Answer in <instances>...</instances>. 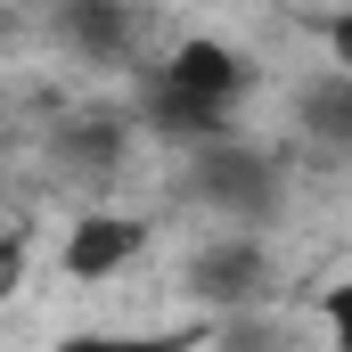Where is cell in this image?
Masks as SVG:
<instances>
[{
  "label": "cell",
  "mask_w": 352,
  "mask_h": 352,
  "mask_svg": "<svg viewBox=\"0 0 352 352\" xmlns=\"http://www.w3.org/2000/svg\"><path fill=\"white\" fill-rule=\"evenodd\" d=\"M238 90H246V58L230 50V41H180L173 58L148 74V123L180 140V148H213V140H230V107H238Z\"/></svg>",
  "instance_id": "1"
},
{
  "label": "cell",
  "mask_w": 352,
  "mask_h": 352,
  "mask_svg": "<svg viewBox=\"0 0 352 352\" xmlns=\"http://www.w3.org/2000/svg\"><path fill=\"white\" fill-rule=\"evenodd\" d=\"M278 188H287V156H278V148H254V140H213V148H197V156H188V197H197L205 213L238 221V238H246V230H263L270 213H278Z\"/></svg>",
  "instance_id": "2"
},
{
  "label": "cell",
  "mask_w": 352,
  "mask_h": 352,
  "mask_svg": "<svg viewBox=\"0 0 352 352\" xmlns=\"http://www.w3.org/2000/svg\"><path fill=\"white\" fill-rule=\"evenodd\" d=\"M263 287H270V254H263V238H213L205 254H188V295L205 303V311H254L263 303Z\"/></svg>",
  "instance_id": "3"
},
{
  "label": "cell",
  "mask_w": 352,
  "mask_h": 352,
  "mask_svg": "<svg viewBox=\"0 0 352 352\" xmlns=\"http://www.w3.org/2000/svg\"><path fill=\"white\" fill-rule=\"evenodd\" d=\"M140 254H148V221L140 213H74V230L58 246L66 278H82V287H107L115 270H131Z\"/></svg>",
  "instance_id": "4"
},
{
  "label": "cell",
  "mask_w": 352,
  "mask_h": 352,
  "mask_svg": "<svg viewBox=\"0 0 352 352\" xmlns=\"http://www.w3.org/2000/svg\"><path fill=\"white\" fill-rule=\"evenodd\" d=\"M123 140H131V131H123L115 115H82V123H66V131L50 140V156H58L66 173H82V180H107L123 164Z\"/></svg>",
  "instance_id": "5"
},
{
  "label": "cell",
  "mask_w": 352,
  "mask_h": 352,
  "mask_svg": "<svg viewBox=\"0 0 352 352\" xmlns=\"http://www.w3.org/2000/svg\"><path fill=\"white\" fill-rule=\"evenodd\" d=\"M131 33H140L131 8H107V0H66V8H58V41H74L90 58H123Z\"/></svg>",
  "instance_id": "6"
},
{
  "label": "cell",
  "mask_w": 352,
  "mask_h": 352,
  "mask_svg": "<svg viewBox=\"0 0 352 352\" xmlns=\"http://www.w3.org/2000/svg\"><path fill=\"white\" fill-rule=\"evenodd\" d=\"M295 123L311 131V140H328V148H352V74H311L303 98H295Z\"/></svg>",
  "instance_id": "7"
},
{
  "label": "cell",
  "mask_w": 352,
  "mask_h": 352,
  "mask_svg": "<svg viewBox=\"0 0 352 352\" xmlns=\"http://www.w3.org/2000/svg\"><path fill=\"white\" fill-rule=\"evenodd\" d=\"M58 352H197V328H131V336H123V328H90V336H66V344Z\"/></svg>",
  "instance_id": "8"
},
{
  "label": "cell",
  "mask_w": 352,
  "mask_h": 352,
  "mask_svg": "<svg viewBox=\"0 0 352 352\" xmlns=\"http://www.w3.org/2000/svg\"><path fill=\"white\" fill-rule=\"evenodd\" d=\"M320 320H328V352H352V278H336V287H328Z\"/></svg>",
  "instance_id": "9"
},
{
  "label": "cell",
  "mask_w": 352,
  "mask_h": 352,
  "mask_svg": "<svg viewBox=\"0 0 352 352\" xmlns=\"http://www.w3.org/2000/svg\"><path fill=\"white\" fill-rule=\"evenodd\" d=\"M213 352H278V336H270V328H254V320H230V328L213 336Z\"/></svg>",
  "instance_id": "10"
},
{
  "label": "cell",
  "mask_w": 352,
  "mask_h": 352,
  "mask_svg": "<svg viewBox=\"0 0 352 352\" xmlns=\"http://www.w3.org/2000/svg\"><path fill=\"white\" fill-rule=\"evenodd\" d=\"M16 278H25V230H0V303L16 295Z\"/></svg>",
  "instance_id": "11"
},
{
  "label": "cell",
  "mask_w": 352,
  "mask_h": 352,
  "mask_svg": "<svg viewBox=\"0 0 352 352\" xmlns=\"http://www.w3.org/2000/svg\"><path fill=\"white\" fill-rule=\"evenodd\" d=\"M320 33H328V58H336V74H352V8H336Z\"/></svg>",
  "instance_id": "12"
}]
</instances>
